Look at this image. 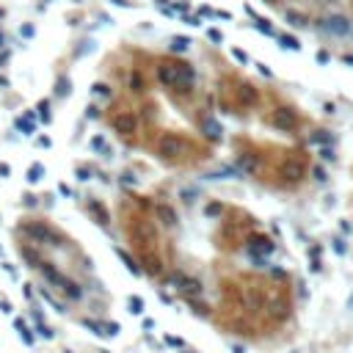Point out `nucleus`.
<instances>
[{
    "instance_id": "obj_1",
    "label": "nucleus",
    "mask_w": 353,
    "mask_h": 353,
    "mask_svg": "<svg viewBox=\"0 0 353 353\" xmlns=\"http://www.w3.org/2000/svg\"><path fill=\"white\" fill-rule=\"evenodd\" d=\"M160 83L166 86H185L193 80V69H191V64H182V61H168L160 66Z\"/></svg>"
},
{
    "instance_id": "obj_2",
    "label": "nucleus",
    "mask_w": 353,
    "mask_h": 353,
    "mask_svg": "<svg viewBox=\"0 0 353 353\" xmlns=\"http://www.w3.org/2000/svg\"><path fill=\"white\" fill-rule=\"evenodd\" d=\"M42 270H44V276L56 284V287H61L69 298H80V295H83V290H80V287H77L69 276H64V273H58V270H53V268H42Z\"/></svg>"
},
{
    "instance_id": "obj_3",
    "label": "nucleus",
    "mask_w": 353,
    "mask_h": 353,
    "mask_svg": "<svg viewBox=\"0 0 353 353\" xmlns=\"http://www.w3.org/2000/svg\"><path fill=\"white\" fill-rule=\"evenodd\" d=\"M185 138H182V135H171V132H168L166 138L160 141V155H163V158H180V155H185Z\"/></svg>"
},
{
    "instance_id": "obj_4",
    "label": "nucleus",
    "mask_w": 353,
    "mask_h": 353,
    "mask_svg": "<svg viewBox=\"0 0 353 353\" xmlns=\"http://www.w3.org/2000/svg\"><path fill=\"white\" fill-rule=\"evenodd\" d=\"M270 122H273V127H276V130H292V127L298 125L295 111H292V108H279V111L270 116Z\"/></svg>"
},
{
    "instance_id": "obj_5",
    "label": "nucleus",
    "mask_w": 353,
    "mask_h": 353,
    "mask_svg": "<svg viewBox=\"0 0 353 353\" xmlns=\"http://www.w3.org/2000/svg\"><path fill=\"white\" fill-rule=\"evenodd\" d=\"M323 28L334 36H345V33H351V22H348L345 17H328V20L323 22Z\"/></svg>"
},
{
    "instance_id": "obj_6",
    "label": "nucleus",
    "mask_w": 353,
    "mask_h": 353,
    "mask_svg": "<svg viewBox=\"0 0 353 353\" xmlns=\"http://www.w3.org/2000/svg\"><path fill=\"white\" fill-rule=\"evenodd\" d=\"M113 125H116L119 132H127V135H130V132L138 130V119L132 116V113H122V116H116V122H113Z\"/></svg>"
},
{
    "instance_id": "obj_7",
    "label": "nucleus",
    "mask_w": 353,
    "mask_h": 353,
    "mask_svg": "<svg viewBox=\"0 0 353 353\" xmlns=\"http://www.w3.org/2000/svg\"><path fill=\"white\" fill-rule=\"evenodd\" d=\"M279 174H282L284 180H298V177H301V163H298L295 158H292V160H287V163H282Z\"/></svg>"
},
{
    "instance_id": "obj_8",
    "label": "nucleus",
    "mask_w": 353,
    "mask_h": 353,
    "mask_svg": "<svg viewBox=\"0 0 353 353\" xmlns=\"http://www.w3.org/2000/svg\"><path fill=\"white\" fill-rule=\"evenodd\" d=\"M28 235L33 237V240H39V243H47V240H53V232H50L44 224H33V226H28Z\"/></svg>"
},
{
    "instance_id": "obj_9",
    "label": "nucleus",
    "mask_w": 353,
    "mask_h": 353,
    "mask_svg": "<svg viewBox=\"0 0 353 353\" xmlns=\"http://www.w3.org/2000/svg\"><path fill=\"white\" fill-rule=\"evenodd\" d=\"M14 125L20 127L25 135H33V132H36V119H33V113H25V116H20Z\"/></svg>"
},
{
    "instance_id": "obj_10",
    "label": "nucleus",
    "mask_w": 353,
    "mask_h": 353,
    "mask_svg": "<svg viewBox=\"0 0 353 353\" xmlns=\"http://www.w3.org/2000/svg\"><path fill=\"white\" fill-rule=\"evenodd\" d=\"M257 99V91L251 89V86H240V91H237V102L240 105H251Z\"/></svg>"
},
{
    "instance_id": "obj_11",
    "label": "nucleus",
    "mask_w": 353,
    "mask_h": 353,
    "mask_svg": "<svg viewBox=\"0 0 353 353\" xmlns=\"http://www.w3.org/2000/svg\"><path fill=\"white\" fill-rule=\"evenodd\" d=\"M249 11H251V8H249ZM251 14H254V11H251ZM254 28H257V31H262L265 36H276V31L268 25V20H262V17H257V14H254Z\"/></svg>"
},
{
    "instance_id": "obj_12",
    "label": "nucleus",
    "mask_w": 353,
    "mask_h": 353,
    "mask_svg": "<svg viewBox=\"0 0 353 353\" xmlns=\"http://www.w3.org/2000/svg\"><path fill=\"white\" fill-rule=\"evenodd\" d=\"M276 39H279V42H282V47H287V50H301V44H298V39H295V36L276 33Z\"/></svg>"
},
{
    "instance_id": "obj_13",
    "label": "nucleus",
    "mask_w": 353,
    "mask_h": 353,
    "mask_svg": "<svg viewBox=\"0 0 353 353\" xmlns=\"http://www.w3.org/2000/svg\"><path fill=\"white\" fill-rule=\"evenodd\" d=\"M188 47H191V39H185V36H174L171 39V50L174 53H185Z\"/></svg>"
},
{
    "instance_id": "obj_14",
    "label": "nucleus",
    "mask_w": 353,
    "mask_h": 353,
    "mask_svg": "<svg viewBox=\"0 0 353 353\" xmlns=\"http://www.w3.org/2000/svg\"><path fill=\"white\" fill-rule=\"evenodd\" d=\"M42 174H44V166H42V163H33V166L28 168V180L31 182H39V180H42Z\"/></svg>"
},
{
    "instance_id": "obj_15",
    "label": "nucleus",
    "mask_w": 353,
    "mask_h": 353,
    "mask_svg": "<svg viewBox=\"0 0 353 353\" xmlns=\"http://www.w3.org/2000/svg\"><path fill=\"white\" fill-rule=\"evenodd\" d=\"M204 130H207L210 138H221V127H218V122H207V125H204Z\"/></svg>"
},
{
    "instance_id": "obj_16",
    "label": "nucleus",
    "mask_w": 353,
    "mask_h": 353,
    "mask_svg": "<svg viewBox=\"0 0 353 353\" xmlns=\"http://www.w3.org/2000/svg\"><path fill=\"white\" fill-rule=\"evenodd\" d=\"M39 116H42V122H47V119H50V102H47V99L39 102Z\"/></svg>"
},
{
    "instance_id": "obj_17",
    "label": "nucleus",
    "mask_w": 353,
    "mask_h": 353,
    "mask_svg": "<svg viewBox=\"0 0 353 353\" xmlns=\"http://www.w3.org/2000/svg\"><path fill=\"white\" fill-rule=\"evenodd\" d=\"M287 20H290V25H304L306 17H304V14H292V11H290V14H287Z\"/></svg>"
},
{
    "instance_id": "obj_18",
    "label": "nucleus",
    "mask_w": 353,
    "mask_h": 353,
    "mask_svg": "<svg viewBox=\"0 0 353 353\" xmlns=\"http://www.w3.org/2000/svg\"><path fill=\"white\" fill-rule=\"evenodd\" d=\"M207 36H210V39H213L215 44H218V42H221V39H224V36H221V31H215V28H210V31H207Z\"/></svg>"
},
{
    "instance_id": "obj_19",
    "label": "nucleus",
    "mask_w": 353,
    "mask_h": 353,
    "mask_svg": "<svg viewBox=\"0 0 353 353\" xmlns=\"http://www.w3.org/2000/svg\"><path fill=\"white\" fill-rule=\"evenodd\" d=\"M91 146H94V149H105V138H91Z\"/></svg>"
},
{
    "instance_id": "obj_20",
    "label": "nucleus",
    "mask_w": 353,
    "mask_h": 353,
    "mask_svg": "<svg viewBox=\"0 0 353 353\" xmlns=\"http://www.w3.org/2000/svg\"><path fill=\"white\" fill-rule=\"evenodd\" d=\"M185 22H188V25H193V28H199V25H201L199 17H188V14H185Z\"/></svg>"
},
{
    "instance_id": "obj_21",
    "label": "nucleus",
    "mask_w": 353,
    "mask_h": 353,
    "mask_svg": "<svg viewBox=\"0 0 353 353\" xmlns=\"http://www.w3.org/2000/svg\"><path fill=\"white\" fill-rule=\"evenodd\" d=\"M320 158H323V160H334V152L325 146V149H320Z\"/></svg>"
},
{
    "instance_id": "obj_22",
    "label": "nucleus",
    "mask_w": 353,
    "mask_h": 353,
    "mask_svg": "<svg viewBox=\"0 0 353 353\" xmlns=\"http://www.w3.org/2000/svg\"><path fill=\"white\" fill-rule=\"evenodd\" d=\"M141 86H144V83H141V75H132V89L141 91Z\"/></svg>"
},
{
    "instance_id": "obj_23",
    "label": "nucleus",
    "mask_w": 353,
    "mask_h": 353,
    "mask_svg": "<svg viewBox=\"0 0 353 353\" xmlns=\"http://www.w3.org/2000/svg\"><path fill=\"white\" fill-rule=\"evenodd\" d=\"M232 56H235L237 61H246V53H243V50H232Z\"/></svg>"
},
{
    "instance_id": "obj_24",
    "label": "nucleus",
    "mask_w": 353,
    "mask_h": 353,
    "mask_svg": "<svg viewBox=\"0 0 353 353\" xmlns=\"http://www.w3.org/2000/svg\"><path fill=\"white\" fill-rule=\"evenodd\" d=\"M345 64H353V56H348V58H345Z\"/></svg>"
},
{
    "instance_id": "obj_25",
    "label": "nucleus",
    "mask_w": 353,
    "mask_h": 353,
    "mask_svg": "<svg viewBox=\"0 0 353 353\" xmlns=\"http://www.w3.org/2000/svg\"><path fill=\"white\" fill-rule=\"evenodd\" d=\"M0 47H3V33H0Z\"/></svg>"
}]
</instances>
